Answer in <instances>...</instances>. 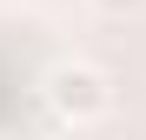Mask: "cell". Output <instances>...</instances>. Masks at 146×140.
Returning <instances> with one entry per match:
<instances>
[{
    "label": "cell",
    "mask_w": 146,
    "mask_h": 140,
    "mask_svg": "<svg viewBox=\"0 0 146 140\" xmlns=\"http://www.w3.org/2000/svg\"><path fill=\"white\" fill-rule=\"evenodd\" d=\"M46 107H53L66 127H100L106 113H113V80H106V67H93V60H60L53 74H46Z\"/></svg>",
    "instance_id": "6da1fadb"
},
{
    "label": "cell",
    "mask_w": 146,
    "mask_h": 140,
    "mask_svg": "<svg viewBox=\"0 0 146 140\" xmlns=\"http://www.w3.org/2000/svg\"><path fill=\"white\" fill-rule=\"evenodd\" d=\"M93 7H100L106 20H126V13H139V7H146V0H93Z\"/></svg>",
    "instance_id": "7a4b0ae2"
}]
</instances>
